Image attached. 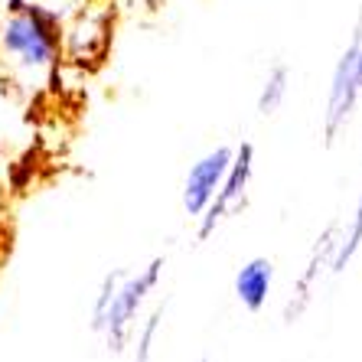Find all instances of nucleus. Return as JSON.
<instances>
[{
    "label": "nucleus",
    "instance_id": "obj_1",
    "mask_svg": "<svg viewBox=\"0 0 362 362\" xmlns=\"http://www.w3.org/2000/svg\"><path fill=\"white\" fill-rule=\"evenodd\" d=\"M62 13L40 0H4L0 66L23 78H52L62 62Z\"/></svg>",
    "mask_w": 362,
    "mask_h": 362
},
{
    "label": "nucleus",
    "instance_id": "obj_2",
    "mask_svg": "<svg viewBox=\"0 0 362 362\" xmlns=\"http://www.w3.org/2000/svg\"><path fill=\"white\" fill-rule=\"evenodd\" d=\"M160 274H163V258H151L147 268H141L137 274H124L111 297L108 310H105V320H101V337L108 343V353L111 356H121L131 346V333H134V323H137V313L141 307L147 303V297L157 291L160 284Z\"/></svg>",
    "mask_w": 362,
    "mask_h": 362
},
{
    "label": "nucleus",
    "instance_id": "obj_3",
    "mask_svg": "<svg viewBox=\"0 0 362 362\" xmlns=\"http://www.w3.org/2000/svg\"><path fill=\"white\" fill-rule=\"evenodd\" d=\"M359 42H362V7H359V17H356L353 36L346 42L343 56H339L337 66H333V78H329L327 111H323V141H327V147L337 144L339 131L346 127V121L353 118L356 101H359V95H362L359 82H356V52H359Z\"/></svg>",
    "mask_w": 362,
    "mask_h": 362
},
{
    "label": "nucleus",
    "instance_id": "obj_4",
    "mask_svg": "<svg viewBox=\"0 0 362 362\" xmlns=\"http://www.w3.org/2000/svg\"><path fill=\"white\" fill-rule=\"evenodd\" d=\"M111 13L101 7H78L76 17L62 23V59L78 69H95L111 49Z\"/></svg>",
    "mask_w": 362,
    "mask_h": 362
},
{
    "label": "nucleus",
    "instance_id": "obj_5",
    "mask_svg": "<svg viewBox=\"0 0 362 362\" xmlns=\"http://www.w3.org/2000/svg\"><path fill=\"white\" fill-rule=\"evenodd\" d=\"M252 173H255V144L242 141L235 151H232V160H228V170H226V177H222L219 189H216V196H212V202L199 216V232H196V235H199L202 242H206L228 216H235L245 206V193H248Z\"/></svg>",
    "mask_w": 362,
    "mask_h": 362
},
{
    "label": "nucleus",
    "instance_id": "obj_6",
    "mask_svg": "<svg viewBox=\"0 0 362 362\" xmlns=\"http://www.w3.org/2000/svg\"><path fill=\"white\" fill-rule=\"evenodd\" d=\"M228 160H232V147H216V151L202 153L199 160L189 167L186 173V183H183V209L189 219H199L206 206L212 202L216 189H219L222 177H226L228 170Z\"/></svg>",
    "mask_w": 362,
    "mask_h": 362
},
{
    "label": "nucleus",
    "instance_id": "obj_7",
    "mask_svg": "<svg viewBox=\"0 0 362 362\" xmlns=\"http://www.w3.org/2000/svg\"><path fill=\"white\" fill-rule=\"evenodd\" d=\"M337 238H339V226L333 222V226L323 228V235L313 242V252H310V258H307V268L300 271V278H297V284H294V294H291V300L284 303V323L287 327L303 317V310H307V303H310V297H313V287H317V278L323 274V268H329Z\"/></svg>",
    "mask_w": 362,
    "mask_h": 362
},
{
    "label": "nucleus",
    "instance_id": "obj_8",
    "mask_svg": "<svg viewBox=\"0 0 362 362\" xmlns=\"http://www.w3.org/2000/svg\"><path fill=\"white\" fill-rule=\"evenodd\" d=\"M271 287H274V262L271 258H248L235 274V297L248 313H262L268 307Z\"/></svg>",
    "mask_w": 362,
    "mask_h": 362
},
{
    "label": "nucleus",
    "instance_id": "obj_9",
    "mask_svg": "<svg viewBox=\"0 0 362 362\" xmlns=\"http://www.w3.org/2000/svg\"><path fill=\"white\" fill-rule=\"evenodd\" d=\"M359 248H362V189H359V199H356L353 219H349V226H346L337 238V248H333V258H329V271H333V274H343V271L349 268V262L359 255Z\"/></svg>",
    "mask_w": 362,
    "mask_h": 362
},
{
    "label": "nucleus",
    "instance_id": "obj_10",
    "mask_svg": "<svg viewBox=\"0 0 362 362\" xmlns=\"http://www.w3.org/2000/svg\"><path fill=\"white\" fill-rule=\"evenodd\" d=\"M287 85H291V69H287L284 62H274L262 82V92H258V111H262V115H274V111L284 105Z\"/></svg>",
    "mask_w": 362,
    "mask_h": 362
},
{
    "label": "nucleus",
    "instance_id": "obj_11",
    "mask_svg": "<svg viewBox=\"0 0 362 362\" xmlns=\"http://www.w3.org/2000/svg\"><path fill=\"white\" fill-rule=\"evenodd\" d=\"M167 307L170 300L157 303L151 310V317L141 323V329H137V337H134V362H151L153 356V339H157V333H160L163 320H167Z\"/></svg>",
    "mask_w": 362,
    "mask_h": 362
},
{
    "label": "nucleus",
    "instance_id": "obj_12",
    "mask_svg": "<svg viewBox=\"0 0 362 362\" xmlns=\"http://www.w3.org/2000/svg\"><path fill=\"white\" fill-rule=\"evenodd\" d=\"M127 271H108L105 278H101L98 291H95V300H92V329L98 333L101 329V320H105V310H108L111 297H115V291H118L121 278H124Z\"/></svg>",
    "mask_w": 362,
    "mask_h": 362
},
{
    "label": "nucleus",
    "instance_id": "obj_13",
    "mask_svg": "<svg viewBox=\"0 0 362 362\" xmlns=\"http://www.w3.org/2000/svg\"><path fill=\"white\" fill-rule=\"evenodd\" d=\"M0 153H4V144H0Z\"/></svg>",
    "mask_w": 362,
    "mask_h": 362
},
{
    "label": "nucleus",
    "instance_id": "obj_14",
    "mask_svg": "<svg viewBox=\"0 0 362 362\" xmlns=\"http://www.w3.org/2000/svg\"><path fill=\"white\" fill-rule=\"evenodd\" d=\"M199 362H209V359H199Z\"/></svg>",
    "mask_w": 362,
    "mask_h": 362
}]
</instances>
